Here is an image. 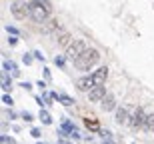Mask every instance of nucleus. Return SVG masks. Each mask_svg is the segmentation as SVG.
<instances>
[{"label": "nucleus", "instance_id": "nucleus-16", "mask_svg": "<svg viewBox=\"0 0 154 144\" xmlns=\"http://www.w3.org/2000/svg\"><path fill=\"white\" fill-rule=\"evenodd\" d=\"M38 118L42 120V124H52V116H50V112L48 110H44V108H40V114H38Z\"/></svg>", "mask_w": 154, "mask_h": 144}, {"label": "nucleus", "instance_id": "nucleus-23", "mask_svg": "<svg viewBox=\"0 0 154 144\" xmlns=\"http://www.w3.org/2000/svg\"><path fill=\"white\" fill-rule=\"evenodd\" d=\"M2 104H6V106H12V104H14L10 94H4V96H2Z\"/></svg>", "mask_w": 154, "mask_h": 144}, {"label": "nucleus", "instance_id": "nucleus-2", "mask_svg": "<svg viewBox=\"0 0 154 144\" xmlns=\"http://www.w3.org/2000/svg\"><path fill=\"white\" fill-rule=\"evenodd\" d=\"M98 62H100V52H98L96 48H86L84 54L74 60V66L78 70H82V72H86V70L94 68Z\"/></svg>", "mask_w": 154, "mask_h": 144}, {"label": "nucleus", "instance_id": "nucleus-30", "mask_svg": "<svg viewBox=\"0 0 154 144\" xmlns=\"http://www.w3.org/2000/svg\"><path fill=\"white\" fill-rule=\"evenodd\" d=\"M20 88H24V90H30V88H32V84H30V82H20Z\"/></svg>", "mask_w": 154, "mask_h": 144}, {"label": "nucleus", "instance_id": "nucleus-21", "mask_svg": "<svg viewBox=\"0 0 154 144\" xmlns=\"http://www.w3.org/2000/svg\"><path fill=\"white\" fill-rule=\"evenodd\" d=\"M54 64H56L58 68H62L64 64H66V56H56L54 58Z\"/></svg>", "mask_w": 154, "mask_h": 144}, {"label": "nucleus", "instance_id": "nucleus-8", "mask_svg": "<svg viewBox=\"0 0 154 144\" xmlns=\"http://www.w3.org/2000/svg\"><path fill=\"white\" fill-rule=\"evenodd\" d=\"M76 88H78L80 92H90L92 88H94L92 76H80L78 80H76Z\"/></svg>", "mask_w": 154, "mask_h": 144}, {"label": "nucleus", "instance_id": "nucleus-18", "mask_svg": "<svg viewBox=\"0 0 154 144\" xmlns=\"http://www.w3.org/2000/svg\"><path fill=\"white\" fill-rule=\"evenodd\" d=\"M146 132H154V112L152 114H148V118H146V128H144Z\"/></svg>", "mask_w": 154, "mask_h": 144}, {"label": "nucleus", "instance_id": "nucleus-29", "mask_svg": "<svg viewBox=\"0 0 154 144\" xmlns=\"http://www.w3.org/2000/svg\"><path fill=\"white\" fill-rule=\"evenodd\" d=\"M70 138H72V140H80V138H82V136H80V134L76 132V128H74V130L70 132Z\"/></svg>", "mask_w": 154, "mask_h": 144}, {"label": "nucleus", "instance_id": "nucleus-20", "mask_svg": "<svg viewBox=\"0 0 154 144\" xmlns=\"http://www.w3.org/2000/svg\"><path fill=\"white\" fill-rule=\"evenodd\" d=\"M100 136L104 142H112V132H108V130H100Z\"/></svg>", "mask_w": 154, "mask_h": 144}, {"label": "nucleus", "instance_id": "nucleus-31", "mask_svg": "<svg viewBox=\"0 0 154 144\" xmlns=\"http://www.w3.org/2000/svg\"><path fill=\"white\" fill-rule=\"evenodd\" d=\"M34 100H36V104H38L40 108H42V106H46V104H44V98H40V96H36Z\"/></svg>", "mask_w": 154, "mask_h": 144}, {"label": "nucleus", "instance_id": "nucleus-10", "mask_svg": "<svg viewBox=\"0 0 154 144\" xmlns=\"http://www.w3.org/2000/svg\"><path fill=\"white\" fill-rule=\"evenodd\" d=\"M100 106H102V110L104 112H112V110H116L118 106H116V98H114V94H106V96L100 100Z\"/></svg>", "mask_w": 154, "mask_h": 144}, {"label": "nucleus", "instance_id": "nucleus-6", "mask_svg": "<svg viewBox=\"0 0 154 144\" xmlns=\"http://www.w3.org/2000/svg\"><path fill=\"white\" fill-rule=\"evenodd\" d=\"M114 122L120 124V126H126L130 122V110L126 108V106H118L114 110Z\"/></svg>", "mask_w": 154, "mask_h": 144}, {"label": "nucleus", "instance_id": "nucleus-17", "mask_svg": "<svg viewBox=\"0 0 154 144\" xmlns=\"http://www.w3.org/2000/svg\"><path fill=\"white\" fill-rule=\"evenodd\" d=\"M84 124H86V128H88V130H92V132H100V126H98V122L94 120V118H86L84 120Z\"/></svg>", "mask_w": 154, "mask_h": 144}, {"label": "nucleus", "instance_id": "nucleus-14", "mask_svg": "<svg viewBox=\"0 0 154 144\" xmlns=\"http://www.w3.org/2000/svg\"><path fill=\"white\" fill-rule=\"evenodd\" d=\"M52 94V98L56 100V102H60V104H64V106H72V104H76L74 100L70 96H66V94H58V92H50Z\"/></svg>", "mask_w": 154, "mask_h": 144}, {"label": "nucleus", "instance_id": "nucleus-3", "mask_svg": "<svg viewBox=\"0 0 154 144\" xmlns=\"http://www.w3.org/2000/svg\"><path fill=\"white\" fill-rule=\"evenodd\" d=\"M86 48H88V46H86L84 40H72L68 46H66V54H64V56H66V60L74 62L76 58H80L86 52Z\"/></svg>", "mask_w": 154, "mask_h": 144}, {"label": "nucleus", "instance_id": "nucleus-27", "mask_svg": "<svg viewBox=\"0 0 154 144\" xmlns=\"http://www.w3.org/2000/svg\"><path fill=\"white\" fill-rule=\"evenodd\" d=\"M6 30H8V34H18V28H14L10 24H6Z\"/></svg>", "mask_w": 154, "mask_h": 144}, {"label": "nucleus", "instance_id": "nucleus-12", "mask_svg": "<svg viewBox=\"0 0 154 144\" xmlns=\"http://www.w3.org/2000/svg\"><path fill=\"white\" fill-rule=\"evenodd\" d=\"M60 28V24H58V20H54V18H48V20H44L42 22V34H50V32H56V30Z\"/></svg>", "mask_w": 154, "mask_h": 144}, {"label": "nucleus", "instance_id": "nucleus-22", "mask_svg": "<svg viewBox=\"0 0 154 144\" xmlns=\"http://www.w3.org/2000/svg\"><path fill=\"white\" fill-rule=\"evenodd\" d=\"M0 142L2 144H8V142H14V138H12V136H8V134H0Z\"/></svg>", "mask_w": 154, "mask_h": 144}, {"label": "nucleus", "instance_id": "nucleus-9", "mask_svg": "<svg viewBox=\"0 0 154 144\" xmlns=\"http://www.w3.org/2000/svg\"><path fill=\"white\" fill-rule=\"evenodd\" d=\"M86 94H88V100H90V102H100L108 92H106V88H104V84H102V86H94L90 92H86Z\"/></svg>", "mask_w": 154, "mask_h": 144}, {"label": "nucleus", "instance_id": "nucleus-34", "mask_svg": "<svg viewBox=\"0 0 154 144\" xmlns=\"http://www.w3.org/2000/svg\"><path fill=\"white\" fill-rule=\"evenodd\" d=\"M38 88H42V90H44V88H46V82L44 80H38Z\"/></svg>", "mask_w": 154, "mask_h": 144}, {"label": "nucleus", "instance_id": "nucleus-4", "mask_svg": "<svg viewBox=\"0 0 154 144\" xmlns=\"http://www.w3.org/2000/svg\"><path fill=\"white\" fill-rule=\"evenodd\" d=\"M146 118H148V114L144 112V108H134L130 114V122H128V126L132 128V130H144L146 128Z\"/></svg>", "mask_w": 154, "mask_h": 144}, {"label": "nucleus", "instance_id": "nucleus-5", "mask_svg": "<svg viewBox=\"0 0 154 144\" xmlns=\"http://www.w3.org/2000/svg\"><path fill=\"white\" fill-rule=\"evenodd\" d=\"M10 14L18 20H24L26 16H30V2H24V0H14L10 4Z\"/></svg>", "mask_w": 154, "mask_h": 144}, {"label": "nucleus", "instance_id": "nucleus-13", "mask_svg": "<svg viewBox=\"0 0 154 144\" xmlns=\"http://www.w3.org/2000/svg\"><path fill=\"white\" fill-rule=\"evenodd\" d=\"M2 70L10 72V74L14 76V78H18V76H20V70H18L16 62H12V60H4V62H2Z\"/></svg>", "mask_w": 154, "mask_h": 144}, {"label": "nucleus", "instance_id": "nucleus-26", "mask_svg": "<svg viewBox=\"0 0 154 144\" xmlns=\"http://www.w3.org/2000/svg\"><path fill=\"white\" fill-rule=\"evenodd\" d=\"M32 118H34V116L30 114V112H22V120H26V122H32Z\"/></svg>", "mask_w": 154, "mask_h": 144}, {"label": "nucleus", "instance_id": "nucleus-1", "mask_svg": "<svg viewBox=\"0 0 154 144\" xmlns=\"http://www.w3.org/2000/svg\"><path fill=\"white\" fill-rule=\"evenodd\" d=\"M30 2V18L34 22L42 24L44 20H48L52 14V4L50 0H28Z\"/></svg>", "mask_w": 154, "mask_h": 144}, {"label": "nucleus", "instance_id": "nucleus-28", "mask_svg": "<svg viewBox=\"0 0 154 144\" xmlns=\"http://www.w3.org/2000/svg\"><path fill=\"white\" fill-rule=\"evenodd\" d=\"M30 136H32V138H40V130L38 128H32V130H30Z\"/></svg>", "mask_w": 154, "mask_h": 144}, {"label": "nucleus", "instance_id": "nucleus-19", "mask_svg": "<svg viewBox=\"0 0 154 144\" xmlns=\"http://www.w3.org/2000/svg\"><path fill=\"white\" fill-rule=\"evenodd\" d=\"M32 58H34V54H28V52H24V54H22V62L26 64V66H30V64H32Z\"/></svg>", "mask_w": 154, "mask_h": 144}, {"label": "nucleus", "instance_id": "nucleus-15", "mask_svg": "<svg viewBox=\"0 0 154 144\" xmlns=\"http://www.w3.org/2000/svg\"><path fill=\"white\" fill-rule=\"evenodd\" d=\"M2 90L4 92H10L12 90V80H10V76H8V72H2Z\"/></svg>", "mask_w": 154, "mask_h": 144}, {"label": "nucleus", "instance_id": "nucleus-7", "mask_svg": "<svg viewBox=\"0 0 154 144\" xmlns=\"http://www.w3.org/2000/svg\"><path fill=\"white\" fill-rule=\"evenodd\" d=\"M90 76H92V80H94V86H102L104 82H106V78H108V68H106V66H100V68L94 70Z\"/></svg>", "mask_w": 154, "mask_h": 144}, {"label": "nucleus", "instance_id": "nucleus-33", "mask_svg": "<svg viewBox=\"0 0 154 144\" xmlns=\"http://www.w3.org/2000/svg\"><path fill=\"white\" fill-rule=\"evenodd\" d=\"M6 118H10V120H14V118H16V112H12V110H10V112L6 114Z\"/></svg>", "mask_w": 154, "mask_h": 144}, {"label": "nucleus", "instance_id": "nucleus-11", "mask_svg": "<svg viewBox=\"0 0 154 144\" xmlns=\"http://www.w3.org/2000/svg\"><path fill=\"white\" fill-rule=\"evenodd\" d=\"M54 38H56L58 46H68L70 42H72V36H70V32H68V30H60V28L56 30Z\"/></svg>", "mask_w": 154, "mask_h": 144}, {"label": "nucleus", "instance_id": "nucleus-25", "mask_svg": "<svg viewBox=\"0 0 154 144\" xmlns=\"http://www.w3.org/2000/svg\"><path fill=\"white\" fill-rule=\"evenodd\" d=\"M8 44H10V46H16V44H18V38H16V34H12L10 38H8Z\"/></svg>", "mask_w": 154, "mask_h": 144}, {"label": "nucleus", "instance_id": "nucleus-24", "mask_svg": "<svg viewBox=\"0 0 154 144\" xmlns=\"http://www.w3.org/2000/svg\"><path fill=\"white\" fill-rule=\"evenodd\" d=\"M32 54H34V58H36V60H40V62H44V60H46V56H44L40 50H34Z\"/></svg>", "mask_w": 154, "mask_h": 144}, {"label": "nucleus", "instance_id": "nucleus-32", "mask_svg": "<svg viewBox=\"0 0 154 144\" xmlns=\"http://www.w3.org/2000/svg\"><path fill=\"white\" fill-rule=\"evenodd\" d=\"M44 78H46V80H50V78H52V74H50V70H48V68H44Z\"/></svg>", "mask_w": 154, "mask_h": 144}]
</instances>
